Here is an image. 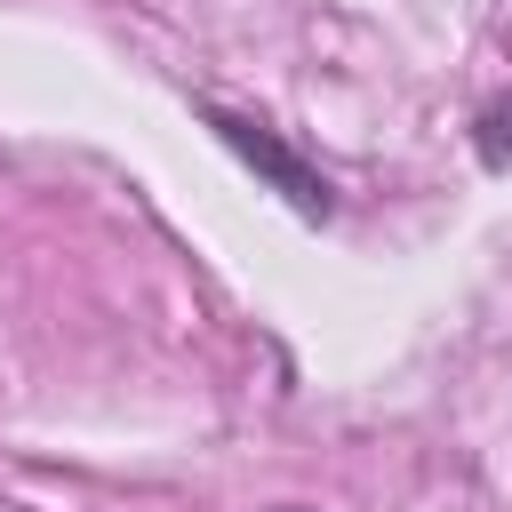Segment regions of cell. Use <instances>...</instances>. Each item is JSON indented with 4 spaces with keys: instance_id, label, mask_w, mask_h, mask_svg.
I'll list each match as a JSON object with an SVG mask.
<instances>
[{
    "instance_id": "cell-1",
    "label": "cell",
    "mask_w": 512,
    "mask_h": 512,
    "mask_svg": "<svg viewBox=\"0 0 512 512\" xmlns=\"http://www.w3.org/2000/svg\"><path fill=\"white\" fill-rule=\"evenodd\" d=\"M208 128H216V136H224V144H232V152H240V160H248V168H256V176H264L304 224H328V216H336L328 176H320L280 128H264V120H248V112H224V104H208Z\"/></svg>"
},
{
    "instance_id": "cell-2",
    "label": "cell",
    "mask_w": 512,
    "mask_h": 512,
    "mask_svg": "<svg viewBox=\"0 0 512 512\" xmlns=\"http://www.w3.org/2000/svg\"><path fill=\"white\" fill-rule=\"evenodd\" d=\"M472 144H480L488 168H512V96H496V104L472 120Z\"/></svg>"
},
{
    "instance_id": "cell-3",
    "label": "cell",
    "mask_w": 512,
    "mask_h": 512,
    "mask_svg": "<svg viewBox=\"0 0 512 512\" xmlns=\"http://www.w3.org/2000/svg\"><path fill=\"white\" fill-rule=\"evenodd\" d=\"M272 512H296V504H272Z\"/></svg>"
}]
</instances>
